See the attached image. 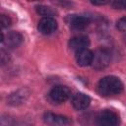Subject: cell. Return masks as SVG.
Masks as SVG:
<instances>
[{"mask_svg": "<svg viewBox=\"0 0 126 126\" xmlns=\"http://www.w3.org/2000/svg\"><path fill=\"white\" fill-rule=\"evenodd\" d=\"M125 43H126V36H125Z\"/></svg>", "mask_w": 126, "mask_h": 126, "instance_id": "cell-20", "label": "cell"}, {"mask_svg": "<svg viewBox=\"0 0 126 126\" xmlns=\"http://www.w3.org/2000/svg\"><path fill=\"white\" fill-rule=\"evenodd\" d=\"M90 44V39L85 35H78L72 37L69 40V47L74 51H80L86 49Z\"/></svg>", "mask_w": 126, "mask_h": 126, "instance_id": "cell-10", "label": "cell"}, {"mask_svg": "<svg viewBox=\"0 0 126 126\" xmlns=\"http://www.w3.org/2000/svg\"><path fill=\"white\" fill-rule=\"evenodd\" d=\"M57 29V22L53 18H42L37 25V30L43 34H49Z\"/></svg>", "mask_w": 126, "mask_h": 126, "instance_id": "cell-6", "label": "cell"}, {"mask_svg": "<svg viewBox=\"0 0 126 126\" xmlns=\"http://www.w3.org/2000/svg\"><path fill=\"white\" fill-rule=\"evenodd\" d=\"M114 9H126V0H117L110 3Z\"/></svg>", "mask_w": 126, "mask_h": 126, "instance_id": "cell-15", "label": "cell"}, {"mask_svg": "<svg viewBox=\"0 0 126 126\" xmlns=\"http://www.w3.org/2000/svg\"><path fill=\"white\" fill-rule=\"evenodd\" d=\"M91 103V98L89 95L83 93H77L72 97V105L77 110L86 109Z\"/></svg>", "mask_w": 126, "mask_h": 126, "instance_id": "cell-9", "label": "cell"}, {"mask_svg": "<svg viewBox=\"0 0 126 126\" xmlns=\"http://www.w3.org/2000/svg\"><path fill=\"white\" fill-rule=\"evenodd\" d=\"M30 92L27 89H21L16 91L15 93L11 94L8 97V103L11 105H20L22 103H24L27 98L29 97Z\"/></svg>", "mask_w": 126, "mask_h": 126, "instance_id": "cell-8", "label": "cell"}, {"mask_svg": "<svg viewBox=\"0 0 126 126\" xmlns=\"http://www.w3.org/2000/svg\"><path fill=\"white\" fill-rule=\"evenodd\" d=\"M116 28L120 32H126V17H123L117 21Z\"/></svg>", "mask_w": 126, "mask_h": 126, "instance_id": "cell-16", "label": "cell"}, {"mask_svg": "<svg viewBox=\"0 0 126 126\" xmlns=\"http://www.w3.org/2000/svg\"><path fill=\"white\" fill-rule=\"evenodd\" d=\"M91 3L94 5H104V4H107L108 1H91Z\"/></svg>", "mask_w": 126, "mask_h": 126, "instance_id": "cell-19", "label": "cell"}, {"mask_svg": "<svg viewBox=\"0 0 126 126\" xmlns=\"http://www.w3.org/2000/svg\"><path fill=\"white\" fill-rule=\"evenodd\" d=\"M43 119L46 123L53 124V125H61V126H67L72 123V120L64 115L54 114L51 112H46L43 116Z\"/></svg>", "mask_w": 126, "mask_h": 126, "instance_id": "cell-5", "label": "cell"}, {"mask_svg": "<svg viewBox=\"0 0 126 126\" xmlns=\"http://www.w3.org/2000/svg\"><path fill=\"white\" fill-rule=\"evenodd\" d=\"M66 20L68 24L75 30H83L90 23V19L88 17L81 15H70L67 17Z\"/></svg>", "mask_w": 126, "mask_h": 126, "instance_id": "cell-7", "label": "cell"}, {"mask_svg": "<svg viewBox=\"0 0 126 126\" xmlns=\"http://www.w3.org/2000/svg\"><path fill=\"white\" fill-rule=\"evenodd\" d=\"M71 92L68 87L66 86H55L51 89L49 95L52 100L56 102H63L69 98Z\"/></svg>", "mask_w": 126, "mask_h": 126, "instance_id": "cell-4", "label": "cell"}, {"mask_svg": "<svg viewBox=\"0 0 126 126\" xmlns=\"http://www.w3.org/2000/svg\"><path fill=\"white\" fill-rule=\"evenodd\" d=\"M22 41H23V35L18 32H10L7 34L6 38H4V42L6 46L9 48L18 47L22 43Z\"/></svg>", "mask_w": 126, "mask_h": 126, "instance_id": "cell-12", "label": "cell"}, {"mask_svg": "<svg viewBox=\"0 0 126 126\" xmlns=\"http://www.w3.org/2000/svg\"><path fill=\"white\" fill-rule=\"evenodd\" d=\"M96 89L100 95L112 96L123 91V84L121 80L115 76H106L99 80Z\"/></svg>", "mask_w": 126, "mask_h": 126, "instance_id": "cell-1", "label": "cell"}, {"mask_svg": "<svg viewBox=\"0 0 126 126\" xmlns=\"http://www.w3.org/2000/svg\"><path fill=\"white\" fill-rule=\"evenodd\" d=\"M36 12L39 15L43 16V18H48V17L49 18H52V16L55 14V11L52 8H50L48 6H45V5H39V6H37L36 7Z\"/></svg>", "mask_w": 126, "mask_h": 126, "instance_id": "cell-13", "label": "cell"}, {"mask_svg": "<svg viewBox=\"0 0 126 126\" xmlns=\"http://www.w3.org/2000/svg\"><path fill=\"white\" fill-rule=\"evenodd\" d=\"M93 58H94V53L88 48L80 50L76 54L77 63L79 66H82V67L91 65L93 63Z\"/></svg>", "mask_w": 126, "mask_h": 126, "instance_id": "cell-11", "label": "cell"}, {"mask_svg": "<svg viewBox=\"0 0 126 126\" xmlns=\"http://www.w3.org/2000/svg\"><path fill=\"white\" fill-rule=\"evenodd\" d=\"M111 60V54L106 48H98L94 52L93 67L96 70H101L107 67Z\"/></svg>", "mask_w": 126, "mask_h": 126, "instance_id": "cell-2", "label": "cell"}, {"mask_svg": "<svg viewBox=\"0 0 126 126\" xmlns=\"http://www.w3.org/2000/svg\"><path fill=\"white\" fill-rule=\"evenodd\" d=\"M0 54H1V64L4 65V64H6L9 61V54L4 49L1 50V53Z\"/></svg>", "mask_w": 126, "mask_h": 126, "instance_id": "cell-18", "label": "cell"}, {"mask_svg": "<svg viewBox=\"0 0 126 126\" xmlns=\"http://www.w3.org/2000/svg\"><path fill=\"white\" fill-rule=\"evenodd\" d=\"M0 22H1V27L4 28H8L11 25V19L6 16V15H1L0 17Z\"/></svg>", "mask_w": 126, "mask_h": 126, "instance_id": "cell-17", "label": "cell"}, {"mask_svg": "<svg viewBox=\"0 0 126 126\" xmlns=\"http://www.w3.org/2000/svg\"><path fill=\"white\" fill-rule=\"evenodd\" d=\"M14 120L9 115H2L1 116V126H13Z\"/></svg>", "mask_w": 126, "mask_h": 126, "instance_id": "cell-14", "label": "cell"}, {"mask_svg": "<svg viewBox=\"0 0 126 126\" xmlns=\"http://www.w3.org/2000/svg\"><path fill=\"white\" fill-rule=\"evenodd\" d=\"M97 126H118L119 116L112 110H102L96 117Z\"/></svg>", "mask_w": 126, "mask_h": 126, "instance_id": "cell-3", "label": "cell"}]
</instances>
